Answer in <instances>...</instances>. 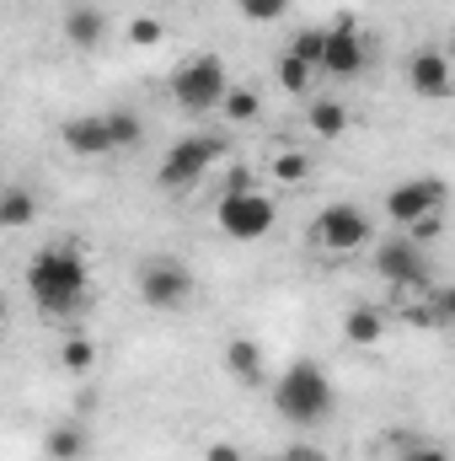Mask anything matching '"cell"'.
<instances>
[{"label":"cell","instance_id":"1","mask_svg":"<svg viewBox=\"0 0 455 461\" xmlns=\"http://www.w3.org/2000/svg\"><path fill=\"white\" fill-rule=\"evenodd\" d=\"M27 290H32L38 312L70 317V312H81V301H86V290H92V268H86V258H81L76 247L54 241V247L32 252V263H27Z\"/></svg>","mask_w":455,"mask_h":461},{"label":"cell","instance_id":"2","mask_svg":"<svg viewBox=\"0 0 455 461\" xmlns=\"http://www.w3.org/2000/svg\"><path fill=\"white\" fill-rule=\"evenodd\" d=\"M273 408H279L284 424H295V429H317V424L333 419V408H338V386H333V375H327L317 359H295V365H284V375L273 381Z\"/></svg>","mask_w":455,"mask_h":461},{"label":"cell","instance_id":"3","mask_svg":"<svg viewBox=\"0 0 455 461\" xmlns=\"http://www.w3.org/2000/svg\"><path fill=\"white\" fill-rule=\"evenodd\" d=\"M220 156H226V140H220V134H183V140L166 145V156H161V167H156V183H161L166 194L199 188Z\"/></svg>","mask_w":455,"mask_h":461},{"label":"cell","instance_id":"4","mask_svg":"<svg viewBox=\"0 0 455 461\" xmlns=\"http://www.w3.org/2000/svg\"><path fill=\"white\" fill-rule=\"evenodd\" d=\"M226 92H230V76L220 54H193V59H183L172 70V103L183 113H215Z\"/></svg>","mask_w":455,"mask_h":461},{"label":"cell","instance_id":"5","mask_svg":"<svg viewBox=\"0 0 455 461\" xmlns=\"http://www.w3.org/2000/svg\"><path fill=\"white\" fill-rule=\"evenodd\" d=\"M306 236H311V247H317V252H333V258H343V252L370 247L375 221H370V210H364V204H348V199H338V204H322V210L311 215Z\"/></svg>","mask_w":455,"mask_h":461},{"label":"cell","instance_id":"6","mask_svg":"<svg viewBox=\"0 0 455 461\" xmlns=\"http://www.w3.org/2000/svg\"><path fill=\"white\" fill-rule=\"evenodd\" d=\"M215 226L226 230L230 241H263L268 230L279 226V204L268 194H220L215 204Z\"/></svg>","mask_w":455,"mask_h":461},{"label":"cell","instance_id":"7","mask_svg":"<svg viewBox=\"0 0 455 461\" xmlns=\"http://www.w3.org/2000/svg\"><path fill=\"white\" fill-rule=\"evenodd\" d=\"M139 301L156 312H183L193 301V274L177 258H145L139 263Z\"/></svg>","mask_w":455,"mask_h":461},{"label":"cell","instance_id":"8","mask_svg":"<svg viewBox=\"0 0 455 461\" xmlns=\"http://www.w3.org/2000/svg\"><path fill=\"white\" fill-rule=\"evenodd\" d=\"M364 59H370V43H364V32H359L353 16H338L333 27H322V65H317V76L353 81L364 70Z\"/></svg>","mask_w":455,"mask_h":461},{"label":"cell","instance_id":"9","mask_svg":"<svg viewBox=\"0 0 455 461\" xmlns=\"http://www.w3.org/2000/svg\"><path fill=\"white\" fill-rule=\"evenodd\" d=\"M375 274L397 290H418V285H429V252L407 236H386V241H375Z\"/></svg>","mask_w":455,"mask_h":461},{"label":"cell","instance_id":"10","mask_svg":"<svg viewBox=\"0 0 455 461\" xmlns=\"http://www.w3.org/2000/svg\"><path fill=\"white\" fill-rule=\"evenodd\" d=\"M445 210V177H407L386 194V221L397 230H407L424 215H440Z\"/></svg>","mask_w":455,"mask_h":461},{"label":"cell","instance_id":"11","mask_svg":"<svg viewBox=\"0 0 455 461\" xmlns=\"http://www.w3.org/2000/svg\"><path fill=\"white\" fill-rule=\"evenodd\" d=\"M407 86H413V97H424V103H445L451 86H455L445 49H418V54L407 59Z\"/></svg>","mask_w":455,"mask_h":461},{"label":"cell","instance_id":"12","mask_svg":"<svg viewBox=\"0 0 455 461\" xmlns=\"http://www.w3.org/2000/svg\"><path fill=\"white\" fill-rule=\"evenodd\" d=\"M59 140H65V150H70V156H113V140H108V118H103V113L70 118V123L59 129Z\"/></svg>","mask_w":455,"mask_h":461},{"label":"cell","instance_id":"13","mask_svg":"<svg viewBox=\"0 0 455 461\" xmlns=\"http://www.w3.org/2000/svg\"><path fill=\"white\" fill-rule=\"evenodd\" d=\"M103 38H108V11L92 5V0L70 5V16H65V43L81 49V54H92V49H103Z\"/></svg>","mask_w":455,"mask_h":461},{"label":"cell","instance_id":"14","mask_svg":"<svg viewBox=\"0 0 455 461\" xmlns=\"http://www.w3.org/2000/svg\"><path fill=\"white\" fill-rule=\"evenodd\" d=\"M343 339L353 348H375L386 339V312H380V306H353V312L343 317Z\"/></svg>","mask_w":455,"mask_h":461},{"label":"cell","instance_id":"15","mask_svg":"<svg viewBox=\"0 0 455 461\" xmlns=\"http://www.w3.org/2000/svg\"><path fill=\"white\" fill-rule=\"evenodd\" d=\"M32 221H38V199H32V188H22V183L0 188V230H27Z\"/></svg>","mask_w":455,"mask_h":461},{"label":"cell","instance_id":"16","mask_svg":"<svg viewBox=\"0 0 455 461\" xmlns=\"http://www.w3.org/2000/svg\"><path fill=\"white\" fill-rule=\"evenodd\" d=\"M226 370L241 381V386H257V381H263V348H257V339H230L226 344Z\"/></svg>","mask_w":455,"mask_h":461},{"label":"cell","instance_id":"17","mask_svg":"<svg viewBox=\"0 0 455 461\" xmlns=\"http://www.w3.org/2000/svg\"><path fill=\"white\" fill-rule=\"evenodd\" d=\"M306 129L333 145V140H343V129H348V108H343L338 97H317L311 113H306Z\"/></svg>","mask_w":455,"mask_h":461},{"label":"cell","instance_id":"18","mask_svg":"<svg viewBox=\"0 0 455 461\" xmlns=\"http://www.w3.org/2000/svg\"><path fill=\"white\" fill-rule=\"evenodd\" d=\"M43 456L49 461H81L86 456V429L81 424H54L43 435Z\"/></svg>","mask_w":455,"mask_h":461},{"label":"cell","instance_id":"19","mask_svg":"<svg viewBox=\"0 0 455 461\" xmlns=\"http://www.w3.org/2000/svg\"><path fill=\"white\" fill-rule=\"evenodd\" d=\"M108 118V140H113V150H134L139 140H145V118L134 113V108H113Z\"/></svg>","mask_w":455,"mask_h":461},{"label":"cell","instance_id":"20","mask_svg":"<svg viewBox=\"0 0 455 461\" xmlns=\"http://www.w3.org/2000/svg\"><path fill=\"white\" fill-rule=\"evenodd\" d=\"M273 76H279V86H284L290 97H306V92H311V81H317V70H311L306 59H295L290 49L279 54V65H273Z\"/></svg>","mask_w":455,"mask_h":461},{"label":"cell","instance_id":"21","mask_svg":"<svg viewBox=\"0 0 455 461\" xmlns=\"http://www.w3.org/2000/svg\"><path fill=\"white\" fill-rule=\"evenodd\" d=\"M220 113H226L230 123H257V118H263V97H257L252 86H230L226 97H220Z\"/></svg>","mask_w":455,"mask_h":461},{"label":"cell","instance_id":"22","mask_svg":"<svg viewBox=\"0 0 455 461\" xmlns=\"http://www.w3.org/2000/svg\"><path fill=\"white\" fill-rule=\"evenodd\" d=\"M306 177H311V156L306 150H279L273 156V183L279 188H300Z\"/></svg>","mask_w":455,"mask_h":461},{"label":"cell","instance_id":"23","mask_svg":"<svg viewBox=\"0 0 455 461\" xmlns=\"http://www.w3.org/2000/svg\"><path fill=\"white\" fill-rule=\"evenodd\" d=\"M59 365H65L70 375H86V370L97 365V344H92V339H81V333H76V339H65V344H59Z\"/></svg>","mask_w":455,"mask_h":461},{"label":"cell","instance_id":"24","mask_svg":"<svg viewBox=\"0 0 455 461\" xmlns=\"http://www.w3.org/2000/svg\"><path fill=\"white\" fill-rule=\"evenodd\" d=\"M295 0H236V11L252 22V27H268V22H284Z\"/></svg>","mask_w":455,"mask_h":461},{"label":"cell","instance_id":"25","mask_svg":"<svg viewBox=\"0 0 455 461\" xmlns=\"http://www.w3.org/2000/svg\"><path fill=\"white\" fill-rule=\"evenodd\" d=\"M161 38H166L161 16H134V22H129V43H134V49H161Z\"/></svg>","mask_w":455,"mask_h":461},{"label":"cell","instance_id":"26","mask_svg":"<svg viewBox=\"0 0 455 461\" xmlns=\"http://www.w3.org/2000/svg\"><path fill=\"white\" fill-rule=\"evenodd\" d=\"M290 54H295V59H306V65L317 70V65H322V27H306V32H295Z\"/></svg>","mask_w":455,"mask_h":461},{"label":"cell","instance_id":"27","mask_svg":"<svg viewBox=\"0 0 455 461\" xmlns=\"http://www.w3.org/2000/svg\"><path fill=\"white\" fill-rule=\"evenodd\" d=\"M402 236H407V241H418V247H429V241H440V236H445V215H424V221H413Z\"/></svg>","mask_w":455,"mask_h":461},{"label":"cell","instance_id":"28","mask_svg":"<svg viewBox=\"0 0 455 461\" xmlns=\"http://www.w3.org/2000/svg\"><path fill=\"white\" fill-rule=\"evenodd\" d=\"M252 188H257V172L252 167H236L226 177V194H252Z\"/></svg>","mask_w":455,"mask_h":461},{"label":"cell","instance_id":"29","mask_svg":"<svg viewBox=\"0 0 455 461\" xmlns=\"http://www.w3.org/2000/svg\"><path fill=\"white\" fill-rule=\"evenodd\" d=\"M204 461H246V456H241V446H230V440H210V446H204Z\"/></svg>","mask_w":455,"mask_h":461},{"label":"cell","instance_id":"30","mask_svg":"<svg viewBox=\"0 0 455 461\" xmlns=\"http://www.w3.org/2000/svg\"><path fill=\"white\" fill-rule=\"evenodd\" d=\"M279 461H327V456H322L317 446H284V451H279Z\"/></svg>","mask_w":455,"mask_h":461},{"label":"cell","instance_id":"31","mask_svg":"<svg viewBox=\"0 0 455 461\" xmlns=\"http://www.w3.org/2000/svg\"><path fill=\"white\" fill-rule=\"evenodd\" d=\"M407 461H451V456H445L440 446H413V451H407Z\"/></svg>","mask_w":455,"mask_h":461}]
</instances>
